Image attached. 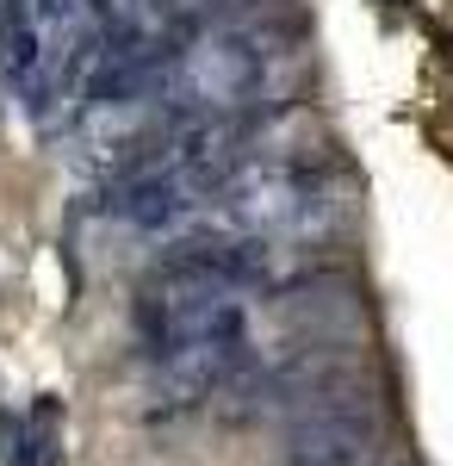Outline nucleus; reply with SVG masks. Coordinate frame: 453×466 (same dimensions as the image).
I'll return each instance as SVG.
<instances>
[{
  "label": "nucleus",
  "instance_id": "f257e3e1",
  "mask_svg": "<svg viewBox=\"0 0 453 466\" xmlns=\"http://www.w3.org/2000/svg\"><path fill=\"white\" fill-rule=\"evenodd\" d=\"M274 69V37L267 25H217V32L186 37L168 63V100L186 118H224V112H248L255 94L267 87Z\"/></svg>",
  "mask_w": 453,
  "mask_h": 466
},
{
  "label": "nucleus",
  "instance_id": "f03ea898",
  "mask_svg": "<svg viewBox=\"0 0 453 466\" xmlns=\"http://www.w3.org/2000/svg\"><path fill=\"white\" fill-rule=\"evenodd\" d=\"M379 448H385V410L367 392L311 398L279 430L286 466H379Z\"/></svg>",
  "mask_w": 453,
  "mask_h": 466
},
{
  "label": "nucleus",
  "instance_id": "7ed1b4c3",
  "mask_svg": "<svg viewBox=\"0 0 453 466\" xmlns=\"http://www.w3.org/2000/svg\"><path fill=\"white\" fill-rule=\"evenodd\" d=\"M199 206V193L180 180V168H143V175H125L112 187V218L118 224H131L143 237H162V230H175L186 224V212Z\"/></svg>",
  "mask_w": 453,
  "mask_h": 466
}]
</instances>
